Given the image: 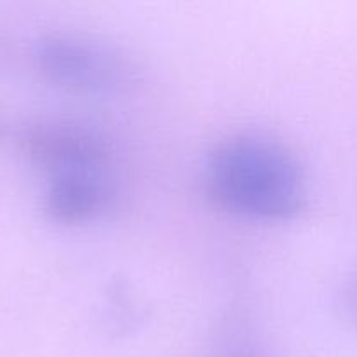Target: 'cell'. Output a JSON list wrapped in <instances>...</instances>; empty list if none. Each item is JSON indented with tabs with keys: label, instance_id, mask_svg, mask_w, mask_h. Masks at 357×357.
Masks as SVG:
<instances>
[{
	"label": "cell",
	"instance_id": "3",
	"mask_svg": "<svg viewBox=\"0 0 357 357\" xmlns=\"http://www.w3.org/2000/svg\"><path fill=\"white\" fill-rule=\"evenodd\" d=\"M26 150L47 176L73 169H108L110 164L105 139L93 129L68 121L35 126L26 136Z\"/></svg>",
	"mask_w": 357,
	"mask_h": 357
},
{
	"label": "cell",
	"instance_id": "2",
	"mask_svg": "<svg viewBox=\"0 0 357 357\" xmlns=\"http://www.w3.org/2000/svg\"><path fill=\"white\" fill-rule=\"evenodd\" d=\"M35 61L49 82L72 93H114L122 89L131 75L128 63L114 49L63 31L38 38Z\"/></svg>",
	"mask_w": 357,
	"mask_h": 357
},
{
	"label": "cell",
	"instance_id": "1",
	"mask_svg": "<svg viewBox=\"0 0 357 357\" xmlns=\"http://www.w3.org/2000/svg\"><path fill=\"white\" fill-rule=\"evenodd\" d=\"M211 197L227 211L260 220H288L303 208V173L288 149L264 136L220 143L208 166Z\"/></svg>",
	"mask_w": 357,
	"mask_h": 357
},
{
	"label": "cell",
	"instance_id": "5",
	"mask_svg": "<svg viewBox=\"0 0 357 357\" xmlns=\"http://www.w3.org/2000/svg\"><path fill=\"white\" fill-rule=\"evenodd\" d=\"M342 305H344V310L349 319H351V323L357 328V275L345 288Z\"/></svg>",
	"mask_w": 357,
	"mask_h": 357
},
{
	"label": "cell",
	"instance_id": "4",
	"mask_svg": "<svg viewBox=\"0 0 357 357\" xmlns=\"http://www.w3.org/2000/svg\"><path fill=\"white\" fill-rule=\"evenodd\" d=\"M108 169H73L51 174L45 213L54 222L77 225L96 218L110 201Z\"/></svg>",
	"mask_w": 357,
	"mask_h": 357
}]
</instances>
